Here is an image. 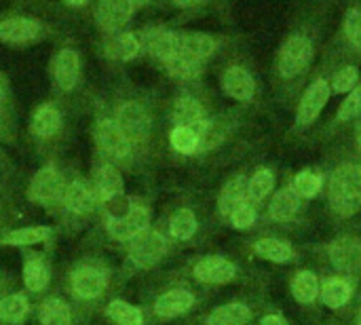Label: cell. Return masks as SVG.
<instances>
[{
	"instance_id": "681fc988",
	"label": "cell",
	"mask_w": 361,
	"mask_h": 325,
	"mask_svg": "<svg viewBox=\"0 0 361 325\" xmlns=\"http://www.w3.org/2000/svg\"><path fill=\"white\" fill-rule=\"evenodd\" d=\"M176 4H180V6H195V4H199V2H203V0H173Z\"/></svg>"
},
{
	"instance_id": "60d3db41",
	"label": "cell",
	"mask_w": 361,
	"mask_h": 325,
	"mask_svg": "<svg viewBox=\"0 0 361 325\" xmlns=\"http://www.w3.org/2000/svg\"><path fill=\"white\" fill-rule=\"evenodd\" d=\"M231 224L239 231H245V228H252L254 222H256V207L250 199H245L243 203H239L235 207V211L231 214Z\"/></svg>"
},
{
	"instance_id": "f5cc1de1",
	"label": "cell",
	"mask_w": 361,
	"mask_h": 325,
	"mask_svg": "<svg viewBox=\"0 0 361 325\" xmlns=\"http://www.w3.org/2000/svg\"><path fill=\"white\" fill-rule=\"evenodd\" d=\"M357 142H360V148H361V125L357 127Z\"/></svg>"
},
{
	"instance_id": "11a10c76",
	"label": "cell",
	"mask_w": 361,
	"mask_h": 325,
	"mask_svg": "<svg viewBox=\"0 0 361 325\" xmlns=\"http://www.w3.org/2000/svg\"><path fill=\"white\" fill-rule=\"evenodd\" d=\"M0 127H2V121H0Z\"/></svg>"
},
{
	"instance_id": "52a82bcc",
	"label": "cell",
	"mask_w": 361,
	"mask_h": 325,
	"mask_svg": "<svg viewBox=\"0 0 361 325\" xmlns=\"http://www.w3.org/2000/svg\"><path fill=\"white\" fill-rule=\"evenodd\" d=\"M53 281V262L49 252L36 247L21 250V283L23 292L34 296H47Z\"/></svg>"
},
{
	"instance_id": "cb8c5ba5",
	"label": "cell",
	"mask_w": 361,
	"mask_h": 325,
	"mask_svg": "<svg viewBox=\"0 0 361 325\" xmlns=\"http://www.w3.org/2000/svg\"><path fill=\"white\" fill-rule=\"evenodd\" d=\"M222 87H224V93L231 95L237 102H250L254 97V91H256L252 74L247 70L239 68V66H233V68H228L224 72Z\"/></svg>"
},
{
	"instance_id": "836d02e7",
	"label": "cell",
	"mask_w": 361,
	"mask_h": 325,
	"mask_svg": "<svg viewBox=\"0 0 361 325\" xmlns=\"http://www.w3.org/2000/svg\"><path fill=\"white\" fill-rule=\"evenodd\" d=\"M292 294L300 305H311L315 302L317 294H319V279L315 273L311 271H302L296 275V279L292 281Z\"/></svg>"
},
{
	"instance_id": "f546056e",
	"label": "cell",
	"mask_w": 361,
	"mask_h": 325,
	"mask_svg": "<svg viewBox=\"0 0 361 325\" xmlns=\"http://www.w3.org/2000/svg\"><path fill=\"white\" fill-rule=\"evenodd\" d=\"M247 199V180L245 176H235L233 180H228L220 192L218 199V211L224 218H231V214L235 211V207L239 203H243Z\"/></svg>"
},
{
	"instance_id": "c3c4849f",
	"label": "cell",
	"mask_w": 361,
	"mask_h": 325,
	"mask_svg": "<svg viewBox=\"0 0 361 325\" xmlns=\"http://www.w3.org/2000/svg\"><path fill=\"white\" fill-rule=\"evenodd\" d=\"M4 102H6V85H4V80L0 78V110H2V106H4Z\"/></svg>"
},
{
	"instance_id": "f1b7e54d",
	"label": "cell",
	"mask_w": 361,
	"mask_h": 325,
	"mask_svg": "<svg viewBox=\"0 0 361 325\" xmlns=\"http://www.w3.org/2000/svg\"><path fill=\"white\" fill-rule=\"evenodd\" d=\"M252 319V311L243 302H228L214 309L207 317L205 325H247Z\"/></svg>"
},
{
	"instance_id": "9c48e42d",
	"label": "cell",
	"mask_w": 361,
	"mask_h": 325,
	"mask_svg": "<svg viewBox=\"0 0 361 325\" xmlns=\"http://www.w3.org/2000/svg\"><path fill=\"white\" fill-rule=\"evenodd\" d=\"M114 121L118 129L125 133V137L129 140V144L133 146V150L137 146H144L152 133V116L142 102L135 99L123 102L114 112Z\"/></svg>"
},
{
	"instance_id": "9a60e30c",
	"label": "cell",
	"mask_w": 361,
	"mask_h": 325,
	"mask_svg": "<svg viewBox=\"0 0 361 325\" xmlns=\"http://www.w3.org/2000/svg\"><path fill=\"white\" fill-rule=\"evenodd\" d=\"M57 231H59V226H51V224H32V226L8 228L0 235V247L27 250V247L47 245L49 241L55 239Z\"/></svg>"
},
{
	"instance_id": "83f0119b",
	"label": "cell",
	"mask_w": 361,
	"mask_h": 325,
	"mask_svg": "<svg viewBox=\"0 0 361 325\" xmlns=\"http://www.w3.org/2000/svg\"><path fill=\"white\" fill-rule=\"evenodd\" d=\"M40 23L34 19L17 17V19H4L0 21V40L4 42H30L38 36Z\"/></svg>"
},
{
	"instance_id": "5bb4252c",
	"label": "cell",
	"mask_w": 361,
	"mask_h": 325,
	"mask_svg": "<svg viewBox=\"0 0 361 325\" xmlns=\"http://www.w3.org/2000/svg\"><path fill=\"white\" fill-rule=\"evenodd\" d=\"M190 275L203 286H226L237 277V266L224 256H205L192 264Z\"/></svg>"
},
{
	"instance_id": "7dc6e473",
	"label": "cell",
	"mask_w": 361,
	"mask_h": 325,
	"mask_svg": "<svg viewBox=\"0 0 361 325\" xmlns=\"http://www.w3.org/2000/svg\"><path fill=\"white\" fill-rule=\"evenodd\" d=\"M260 325H288L279 315H267V317H262V321Z\"/></svg>"
},
{
	"instance_id": "1f68e13d",
	"label": "cell",
	"mask_w": 361,
	"mask_h": 325,
	"mask_svg": "<svg viewBox=\"0 0 361 325\" xmlns=\"http://www.w3.org/2000/svg\"><path fill=\"white\" fill-rule=\"evenodd\" d=\"M351 296H353V286L343 277H332L322 288V300L330 309L345 307L351 300Z\"/></svg>"
},
{
	"instance_id": "7c38bea8",
	"label": "cell",
	"mask_w": 361,
	"mask_h": 325,
	"mask_svg": "<svg viewBox=\"0 0 361 325\" xmlns=\"http://www.w3.org/2000/svg\"><path fill=\"white\" fill-rule=\"evenodd\" d=\"M36 325H74L76 313L61 292H51L34 305Z\"/></svg>"
},
{
	"instance_id": "ffe728a7",
	"label": "cell",
	"mask_w": 361,
	"mask_h": 325,
	"mask_svg": "<svg viewBox=\"0 0 361 325\" xmlns=\"http://www.w3.org/2000/svg\"><path fill=\"white\" fill-rule=\"evenodd\" d=\"M53 80L59 91H72L80 80V59L72 49H61L53 61Z\"/></svg>"
},
{
	"instance_id": "4fadbf2b",
	"label": "cell",
	"mask_w": 361,
	"mask_h": 325,
	"mask_svg": "<svg viewBox=\"0 0 361 325\" xmlns=\"http://www.w3.org/2000/svg\"><path fill=\"white\" fill-rule=\"evenodd\" d=\"M313 59V44L305 36H292L279 53V72L286 78L302 74Z\"/></svg>"
},
{
	"instance_id": "5b68a950",
	"label": "cell",
	"mask_w": 361,
	"mask_h": 325,
	"mask_svg": "<svg viewBox=\"0 0 361 325\" xmlns=\"http://www.w3.org/2000/svg\"><path fill=\"white\" fill-rule=\"evenodd\" d=\"M66 186H68L66 173L55 163H47L30 178L27 188H25V199L32 205L44 209L47 214L57 216Z\"/></svg>"
},
{
	"instance_id": "7402d4cb",
	"label": "cell",
	"mask_w": 361,
	"mask_h": 325,
	"mask_svg": "<svg viewBox=\"0 0 361 325\" xmlns=\"http://www.w3.org/2000/svg\"><path fill=\"white\" fill-rule=\"evenodd\" d=\"M328 99H330V85H328V80H324V78L315 80L305 91V95H302V102H300V108H298V123L300 125L313 123L319 116L322 108L328 104Z\"/></svg>"
},
{
	"instance_id": "8fae6325",
	"label": "cell",
	"mask_w": 361,
	"mask_h": 325,
	"mask_svg": "<svg viewBox=\"0 0 361 325\" xmlns=\"http://www.w3.org/2000/svg\"><path fill=\"white\" fill-rule=\"evenodd\" d=\"M99 201H102V207L118 197L125 195V180H123V173L118 169L116 163L108 161V159H99L93 163V169H91V176H89Z\"/></svg>"
},
{
	"instance_id": "f6af8a7d",
	"label": "cell",
	"mask_w": 361,
	"mask_h": 325,
	"mask_svg": "<svg viewBox=\"0 0 361 325\" xmlns=\"http://www.w3.org/2000/svg\"><path fill=\"white\" fill-rule=\"evenodd\" d=\"M8 203L6 201H2V197H0V235L4 233V231H8Z\"/></svg>"
},
{
	"instance_id": "ee69618b",
	"label": "cell",
	"mask_w": 361,
	"mask_h": 325,
	"mask_svg": "<svg viewBox=\"0 0 361 325\" xmlns=\"http://www.w3.org/2000/svg\"><path fill=\"white\" fill-rule=\"evenodd\" d=\"M345 30H347L349 40H351L355 47H361V11H357V8H351V11L347 13Z\"/></svg>"
},
{
	"instance_id": "ac0fdd59",
	"label": "cell",
	"mask_w": 361,
	"mask_h": 325,
	"mask_svg": "<svg viewBox=\"0 0 361 325\" xmlns=\"http://www.w3.org/2000/svg\"><path fill=\"white\" fill-rule=\"evenodd\" d=\"M140 44L150 53L154 55L159 61H167L169 57H173L178 53V34L167 30V27H146L142 32V38H140Z\"/></svg>"
},
{
	"instance_id": "f907efd6",
	"label": "cell",
	"mask_w": 361,
	"mask_h": 325,
	"mask_svg": "<svg viewBox=\"0 0 361 325\" xmlns=\"http://www.w3.org/2000/svg\"><path fill=\"white\" fill-rule=\"evenodd\" d=\"M63 2H66V4H72V6H82L87 0H63Z\"/></svg>"
},
{
	"instance_id": "74e56055",
	"label": "cell",
	"mask_w": 361,
	"mask_h": 325,
	"mask_svg": "<svg viewBox=\"0 0 361 325\" xmlns=\"http://www.w3.org/2000/svg\"><path fill=\"white\" fill-rule=\"evenodd\" d=\"M226 123L222 118H207L203 129L199 131V152L216 148L224 137H226Z\"/></svg>"
},
{
	"instance_id": "f35d334b",
	"label": "cell",
	"mask_w": 361,
	"mask_h": 325,
	"mask_svg": "<svg viewBox=\"0 0 361 325\" xmlns=\"http://www.w3.org/2000/svg\"><path fill=\"white\" fill-rule=\"evenodd\" d=\"M273 184H275L273 171H269V169H258V171L247 180V199H250L252 203L262 201V199L273 190Z\"/></svg>"
},
{
	"instance_id": "d4e9b609",
	"label": "cell",
	"mask_w": 361,
	"mask_h": 325,
	"mask_svg": "<svg viewBox=\"0 0 361 325\" xmlns=\"http://www.w3.org/2000/svg\"><path fill=\"white\" fill-rule=\"evenodd\" d=\"M199 231V220L192 209L180 207L167 220V235L176 243H188Z\"/></svg>"
},
{
	"instance_id": "6da1fadb",
	"label": "cell",
	"mask_w": 361,
	"mask_h": 325,
	"mask_svg": "<svg viewBox=\"0 0 361 325\" xmlns=\"http://www.w3.org/2000/svg\"><path fill=\"white\" fill-rule=\"evenodd\" d=\"M118 277L102 256H82L74 260L61 281V294L72 305L76 317L99 311L112 296Z\"/></svg>"
},
{
	"instance_id": "3957f363",
	"label": "cell",
	"mask_w": 361,
	"mask_h": 325,
	"mask_svg": "<svg viewBox=\"0 0 361 325\" xmlns=\"http://www.w3.org/2000/svg\"><path fill=\"white\" fill-rule=\"evenodd\" d=\"M123 254V262L118 269V281L131 279L135 275L148 273L154 266H159L171 250V239L167 235V231H163L161 226H150L148 231H144L142 235H137L133 241H129Z\"/></svg>"
},
{
	"instance_id": "e0dca14e",
	"label": "cell",
	"mask_w": 361,
	"mask_h": 325,
	"mask_svg": "<svg viewBox=\"0 0 361 325\" xmlns=\"http://www.w3.org/2000/svg\"><path fill=\"white\" fill-rule=\"evenodd\" d=\"M99 311L108 325H146L150 321L144 307L133 305L118 296H112Z\"/></svg>"
},
{
	"instance_id": "44dd1931",
	"label": "cell",
	"mask_w": 361,
	"mask_h": 325,
	"mask_svg": "<svg viewBox=\"0 0 361 325\" xmlns=\"http://www.w3.org/2000/svg\"><path fill=\"white\" fill-rule=\"evenodd\" d=\"M171 121H173V127H190L199 133L203 125L207 123V114L199 99H195L192 95H182L173 104Z\"/></svg>"
},
{
	"instance_id": "e575fe53",
	"label": "cell",
	"mask_w": 361,
	"mask_h": 325,
	"mask_svg": "<svg viewBox=\"0 0 361 325\" xmlns=\"http://www.w3.org/2000/svg\"><path fill=\"white\" fill-rule=\"evenodd\" d=\"M254 252L260 258L271 260V262H288L294 258L292 245H288L286 241H279V239H260V241H256Z\"/></svg>"
},
{
	"instance_id": "4316f807",
	"label": "cell",
	"mask_w": 361,
	"mask_h": 325,
	"mask_svg": "<svg viewBox=\"0 0 361 325\" xmlns=\"http://www.w3.org/2000/svg\"><path fill=\"white\" fill-rule=\"evenodd\" d=\"M330 258L343 271H361V243L357 239L343 237L330 245Z\"/></svg>"
},
{
	"instance_id": "603a6c76",
	"label": "cell",
	"mask_w": 361,
	"mask_h": 325,
	"mask_svg": "<svg viewBox=\"0 0 361 325\" xmlns=\"http://www.w3.org/2000/svg\"><path fill=\"white\" fill-rule=\"evenodd\" d=\"M133 8L135 6L129 0H99V4L95 8L97 23L104 30H110V32L121 30L131 19Z\"/></svg>"
},
{
	"instance_id": "db71d44e",
	"label": "cell",
	"mask_w": 361,
	"mask_h": 325,
	"mask_svg": "<svg viewBox=\"0 0 361 325\" xmlns=\"http://www.w3.org/2000/svg\"><path fill=\"white\" fill-rule=\"evenodd\" d=\"M357 325H361V309H360V313H357Z\"/></svg>"
},
{
	"instance_id": "bcb514c9",
	"label": "cell",
	"mask_w": 361,
	"mask_h": 325,
	"mask_svg": "<svg viewBox=\"0 0 361 325\" xmlns=\"http://www.w3.org/2000/svg\"><path fill=\"white\" fill-rule=\"evenodd\" d=\"M8 290H13V277L0 266V294H4Z\"/></svg>"
},
{
	"instance_id": "8d00e7d4",
	"label": "cell",
	"mask_w": 361,
	"mask_h": 325,
	"mask_svg": "<svg viewBox=\"0 0 361 325\" xmlns=\"http://www.w3.org/2000/svg\"><path fill=\"white\" fill-rule=\"evenodd\" d=\"M199 133L190 127H173L169 133V144L180 154H195L199 152Z\"/></svg>"
},
{
	"instance_id": "277c9868",
	"label": "cell",
	"mask_w": 361,
	"mask_h": 325,
	"mask_svg": "<svg viewBox=\"0 0 361 325\" xmlns=\"http://www.w3.org/2000/svg\"><path fill=\"white\" fill-rule=\"evenodd\" d=\"M102 214V201L91 184L89 178L85 176H72L68 178V186L63 192V199L57 209V220L59 226L68 228H80L87 222L95 220Z\"/></svg>"
},
{
	"instance_id": "ba28073f",
	"label": "cell",
	"mask_w": 361,
	"mask_h": 325,
	"mask_svg": "<svg viewBox=\"0 0 361 325\" xmlns=\"http://www.w3.org/2000/svg\"><path fill=\"white\" fill-rule=\"evenodd\" d=\"M197 305V296L190 288L178 286L159 292L144 309L150 319L154 321H173L188 315Z\"/></svg>"
},
{
	"instance_id": "7bdbcfd3",
	"label": "cell",
	"mask_w": 361,
	"mask_h": 325,
	"mask_svg": "<svg viewBox=\"0 0 361 325\" xmlns=\"http://www.w3.org/2000/svg\"><path fill=\"white\" fill-rule=\"evenodd\" d=\"M357 114H361V87L355 89L351 95H347V99L343 102L338 110V121H349Z\"/></svg>"
},
{
	"instance_id": "d590c367",
	"label": "cell",
	"mask_w": 361,
	"mask_h": 325,
	"mask_svg": "<svg viewBox=\"0 0 361 325\" xmlns=\"http://www.w3.org/2000/svg\"><path fill=\"white\" fill-rule=\"evenodd\" d=\"M165 70L173 76V78H180V80H190V78H197L203 70V63L201 61H195L190 57H184L180 53H176L173 57H169L165 63Z\"/></svg>"
},
{
	"instance_id": "2e32d148",
	"label": "cell",
	"mask_w": 361,
	"mask_h": 325,
	"mask_svg": "<svg viewBox=\"0 0 361 325\" xmlns=\"http://www.w3.org/2000/svg\"><path fill=\"white\" fill-rule=\"evenodd\" d=\"M34 317L32 296L23 290L0 294V325H25Z\"/></svg>"
},
{
	"instance_id": "d6a6232c",
	"label": "cell",
	"mask_w": 361,
	"mask_h": 325,
	"mask_svg": "<svg viewBox=\"0 0 361 325\" xmlns=\"http://www.w3.org/2000/svg\"><path fill=\"white\" fill-rule=\"evenodd\" d=\"M142 44H140V38H135V34H118V36H112L108 42H106V53L114 59H123V61H129L133 59L137 53H140Z\"/></svg>"
},
{
	"instance_id": "4dcf8cb0",
	"label": "cell",
	"mask_w": 361,
	"mask_h": 325,
	"mask_svg": "<svg viewBox=\"0 0 361 325\" xmlns=\"http://www.w3.org/2000/svg\"><path fill=\"white\" fill-rule=\"evenodd\" d=\"M298 211H300V197L292 188L279 190L269 205V216L275 222H290V220H294V216Z\"/></svg>"
},
{
	"instance_id": "8992f818",
	"label": "cell",
	"mask_w": 361,
	"mask_h": 325,
	"mask_svg": "<svg viewBox=\"0 0 361 325\" xmlns=\"http://www.w3.org/2000/svg\"><path fill=\"white\" fill-rule=\"evenodd\" d=\"M330 203L341 216H351L361 207V167L343 165L330 180Z\"/></svg>"
},
{
	"instance_id": "816d5d0a",
	"label": "cell",
	"mask_w": 361,
	"mask_h": 325,
	"mask_svg": "<svg viewBox=\"0 0 361 325\" xmlns=\"http://www.w3.org/2000/svg\"><path fill=\"white\" fill-rule=\"evenodd\" d=\"M129 2H131V4H133L135 8H137V6H142V4H146L148 0H129Z\"/></svg>"
},
{
	"instance_id": "7a4b0ae2",
	"label": "cell",
	"mask_w": 361,
	"mask_h": 325,
	"mask_svg": "<svg viewBox=\"0 0 361 325\" xmlns=\"http://www.w3.org/2000/svg\"><path fill=\"white\" fill-rule=\"evenodd\" d=\"M102 228L104 237L125 247L137 235L152 226V207L142 197H118L102 207Z\"/></svg>"
},
{
	"instance_id": "d6986e66",
	"label": "cell",
	"mask_w": 361,
	"mask_h": 325,
	"mask_svg": "<svg viewBox=\"0 0 361 325\" xmlns=\"http://www.w3.org/2000/svg\"><path fill=\"white\" fill-rule=\"evenodd\" d=\"M63 129V114L55 104H42L34 110L30 121V133L36 140H53Z\"/></svg>"
},
{
	"instance_id": "484cf974",
	"label": "cell",
	"mask_w": 361,
	"mask_h": 325,
	"mask_svg": "<svg viewBox=\"0 0 361 325\" xmlns=\"http://www.w3.org/2000/svg\"><path fill=\"white\" fill-rule=\"evenodd\" d=\"M216 49V42L207 34L199 32H188V34H178V53L184 57H190L195 61H205Z\"/></svg>"
},
{
	"instance_id": "b9f144b4",
	"label": "cell",
	"mask_w": 361,
	"mask_h": 325,
	"mask_svg": "<svg viewBox=\"0 0 361 325\" xmlns=\"http://www.w3.org/2000/svg\"><path fill=\"white\" fill-rule=\"evenodd\" d=\"M357 78H360L357 68L347 66V68H343V70H338V72L334 74V78H332V89H334L336 93H347V91H351V89L357 85Z\"/></svg>"
},
{
	"instance_id": "ab89813d",
	"label": "cell",
	"mask_w": 361,
	"mask_h": 325,
	"mask_svg": "<svg viewBox=\"0 0 361 325\" xmlns=\"http://www.w3.org/2000/svg\"><path fill=\"white\" fill-rule=\"evenodd\" d=\"M322 186H324V180H322V176H319V173L302 171V173H298V176H296L292 190H294L298 197H302V199H313V197H317V195H319Z\"/></svg>"
},
{
	"instance_id": "30bf717a",
	"label": "cell",
	"mask_w": 361,
	"mask_h": 325,
	"mask_svg": "<svg viewBox=\"0 0 361 325\" xmlns=\"http://www.w3.org/2000/svg\"><path fill=\"white\" fill-rule=\"evenodd\" d=\"M93 137L97 144V150L102 152L104 159L112 161V163H129L135 154L133 146L129 144V140L125 137V133L118 129L114 118H97L93 125Z\"/></svg>"
}]
</instances>
